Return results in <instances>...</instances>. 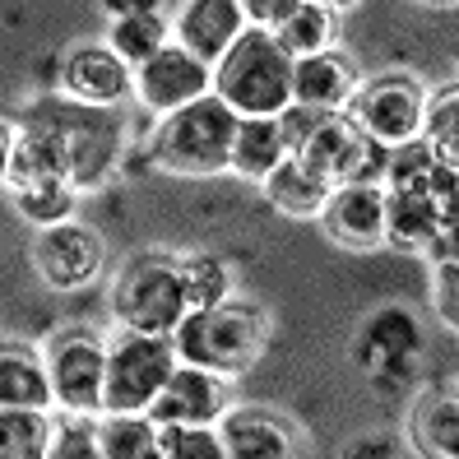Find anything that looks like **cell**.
<instances>
[{
  "mask_svg": "<svg viewBox=\"0 0 459 459\" xmlns=\"http://www.w3.org/2000/svg\"><path fill=\"white\" fill-rule=\"evenodd\" d=\"M437 163H441V158L431 153L422 140L390 149V153H385V177H381L385 195H413V200H427V186H431V172H437Z\"/></svg>",
  "mask_w": 459,
  "mask_h": 459,
  "instance_id": "31",
  "label": "cell"
},
{
  "mask_svg": "<svg viewBox=\"0 0 459 459\" xmlns=\"http://www.w3.org/2000/svg\"><path fill=\"white\" fill-rule=\"evenodd\" d=\"M107 14H112V23H107V47L117 51V56L140 70L144 61H153L158 51H163L172 42V19H168V5H149V0H107L102 5Z\"/></svg>",
  "mask_w": 459,
  "mask_h": 459,
  "instance_id": "19",
  "label": "cell"
},
{
  "mask_svg": "<svg viewBox=\"0 0 459 459\" xmlns=\"http://www.w3.org/2000/svg\"><path fill=\"white\" fill-rule=\"evenodd\" d=\"M56 413L38 409H0V459H47Z\"/></svg>",
  "mask_w": 459,
  "mask_h": 459,
  "instance_id": "28",
  "label": "cell"
},
{
  "mask_svg": "<svg viewBox=\"0 0 459 459\" xmlns=\"http://www.w3.org/2000/svg\"><path fill=\"white\" fill-rule=\"evenodd\" d=\"M102 264H107L102 232L84 219L42 228L33 237V269L51 292H84L89 283H98Z\"/></svg>",
  "mask_w": 459,
  "mask_h": 459,
  "instance_id": "12",
  "label": "cell"
},
{
  "mask_svg": "<svg viewBox=\"0 0 459 459\" xmlns=\"http://www.w3.org/2000/svg\"><path fill=\"white\" fill-rule=\"evenodd\" d=\"M269 339H274L269 307L247 302V297H228L219 307L186 311V320L172 334V348H177V362L237 381L269 353Z\"/></svg>",
  "mask_w": 459,
  "mask_h": 459,
  "instance_id": "2",
  "label": "cell"
},
{
  "mask_svg": "<svg viewBox=\"0 0 459 459\" xmlns=\"http://www.w3.org/2000/svg\"><path fill=\"white\" fill-rule=\"evenodd\" d=\"M112 316L130 334H163L172 339L186 320L181 269L172 251H134L112 274Z\"/></svg>",
  "mask_w": 459,
  "mask_h": 459,
  "instance_id": "5",
  "label": "cell"
},
{
  "mask_svg": "<svg viewBox=\"0 0 459 459\" xmlns=\"http://www.w3.org/2000/svg\"><path fill=\"white\" fill-rule=\"evenodd\" d=\"M51 403L65 418H102V385H107V334L89 325H65L42 343Z\"/></svg>",
  "mask_w": 459,
  "mask_h": 459,
  "instance_id": "8",
  "label": "cell"
},
{
  "mask_svg": "<svg viewBox=\"0 0 459 459\" xmlns=\"http://www.w3.org/2000/svg\"><path fill=\"white\" fill-rule=\"evenodd\" d=\"M260 195L269 200V209H274V213H283V219H292V223H316L320 213H325L334 186H330L325 177H316L302 158L288 153L283 163L260 181Z\"/></svg>",
  "mask_w": 459,
  "mask_h": 459,
  "instance_id": "22",
  "label": "cell"
},
{
  "mask_svg": "<svg viewBox=\"0 0 459 459\" xmlns=\"http://www.w3.org/2000/svg\"><path fill=\"white\" fill-rule=\"evenodd\" d=\"M177 269H181L186 311H204V307H219L228 297H237V274L223 255L191 251V255H177Z\"/></svg>",
  "mask_w": 459,
  "mask_h": 459,
  "instance_id": "26",
  "label": "cell"
},
{
  "mask_svg": "<svg viewBox=\"0 0 459 459\" xmlns=\"http://www.w3.org/2000/svg\"><path fill=\"white\" fill-rule=\"evenodd\" d=\"M209 84H213V70L204 61H195L191 51H181L177 42H168L153 61L134 70V102L153 121H163V117L181 112V107L209 98Z\"/></svg>",
  "mask_w": 459,
  "mask_h": 459,
  "instance_id": "14",
  "label": "cell"
},
{
  "mask_svg": "<svg viewBox=\"0 0 459 459\" xmlns=\"http://www.w3.org/2000/svg\"><path fill=\"white\" fill-rule=\"evenodd\" d=\"M0 409L56 413V403H51V381H47V362H42V343L0 339Z\"/></svg>",
  "mask_w": 459,
  "mask_h": 459,
  "instance_id": "21",
  "label": "cell"
},
{
  "mask_svg": "<svg viewBox=\"0 0 459 459\" xmlns=\"http://www.w3.org/2000/svg\"><path fill=\"white\" fill-rule=\"evenodd\" d=\"M431 311H437V320L455 334L459 330V260H437L431 264Z\"/></svg>",
  "mask_w": 459,
  "mask_h": 459,
  "instance_id": "34",
  "label": "cell"
},
{
  "mask_svg": "<svg viewBox=\"0 0 459 459\" xmlns=\"http://www.w3.org/2000/svg\"><path fill=\"white\" fill-rule=\"evenodd\" d=\"M14 140H19V126H14V121H0V191H5V177H10Z\"/></svg>",
  "mask_w": 459,
  "mask_h": 459,
  "instance_id": "37",
  "label": "cell"
},
{
  "mask_svg": "<svg viewBox=\"0 0 459 459\" xmlns=\"http://www.w3.org/2000/svg\"><path fill=\"white\" fill-rule=\"evenodd\" d=\"M19 126H29L42 134L47 149L56 153V168L70 181L74 195H93L121 172V158L130 144V126L121 112H93V107H74L65 98H38L29 112L19 117Z\"/></svg>",
  "mask_w": 459,
  "mask_h": 459,
  "instance_id": "1",
  "label": "cell"
},
{
  "mask_svg": "<svg viewBox=\"0 0 459 459\" xmlns=\"http://www.w3.org/2000/svg\"><path fill=\"white\" fill-rule=\"evenodd\" d=\"M232 134H237V117L209 93V98H200L191 107H181V112L153 121L149 158L163 172L186 177V181L223 177L228 153H232Z\"/></svg>",
  "mask_w": 459,
  "mask_h": 459,
  "instance_id": "4",
  "label": "cell"
},
{
  "mask_svg": "<svg viewBox=\"0 0 459 459\" xmlns=\"http://www.w3.org/2000/svg\"><path fill=\"white\" fill-rule=\"evenodd\" d=\"M274 121H279V130H283V144H288V153H297V149L307 144V134L316 130V121H320V117H316V112H307V107H297V102H292L288 112H279Z\"/></svg>",
  "mask_w": 459,
  "mask_h": 459,
  "instance_id": "35",
  "label": "cell"
},
{
  "mask_svg": "<svg viewBox=\"0 0 459 459\" xmlns=\"http://www.w3.org/2000/svg\"><path fill=\"white\" fill-rule=\"evenodd\" d=\"M51 93L74 107H93V112H121L134 98V70L102 38L74 42L56 65V89Z\"/></svg>",
  "mask_w": 459,
  "mask_h": 459,
  "instance_id": "11",
  "label": "cell"
},
{
  "mask_svg": "<svg viewBox=\"0 0 459 459\" xmlns=\"http://www.w3.org/2000/svg\"><path fill=\"white\" fill-rule=\"evenodd\" d=\"M269 38L279 42V51H283L288 61L320 56V51H330L334 38H339V10L325 5V0H297L292 14Z\"/></svg>",
  "mask_w": 459,
  "mask_h": 459,
  "instance_id": "23",
  "label": "cell"
},
{
  "mask_svg": "<svg viewBox=\"0 0 459 459\" xmlns=\"http://www.w3.org/2000/svg\"><path fill=\"white\" fill-rule=\"evenodd\" d=\"M427 79L409 74V70H385L371 74L358 84L353 102H348V121H353L371 144L381 149H399L413 144L422 130V112H427Z\"/></svg>",
  "mask_w": 459,
  "mask_h": 459,
  "instance_id": "9",
  "label": "cell"
},
{
  "mask_svg": "<svg viewBox=\"0 0 459 459\" xmlns=\"http://www.w3.org/2000/svg\"><path fill=\"white\" fill-rule=\"evenodd\" d=\"M343 459H394V441L381 437V431H367V437H358L343 450Z\"/></svg>",
  "mask_w": 459,
  "mask_h": 459,
  "instance_id": "36",
  "label": "cell"
},
{
  "mask_svg": "<svg viewBox=\"0 0 459 459\" xmlns=\"http://www.w3.org/2000/svg\"><path fill=\"white\" fill-rule=\"evenodd\" d=\"M177 348L163 334H130L117 330L107 339V385H102V418H144L158 390L177 371Z\"/></svg>",
  "mask_w": 459,
  "mask_h": 459,
  "instance_id": "7",
  "label": "cell"
},
{
  "mask_svg": "<svg viewBox=\"0 0 459 459\" xmlns=\"http://www.w3.org/2000/svg\"><path fill=\"white\" fill-rule=\"evenodd\" d=\"M403 437L418 459H459V394L450 385H422L409 399Z\"/></svg>",
  "mask_w": 459,
  "mask_h": 459,
  "instance_id": "20",
  "label": "cell"
},
{
  "mask_svg": "<svg viewBox=\"0 0 459 459\" xmlns=\"http://www.w3.org/2000/svg\"><path fill=\"white\" fill-rule=\"evenodd\" d=\"M385 153L381 144H371L367 134L348 121V112H334V117H320L316 130L307 134V144L297 149L292 158L325 177L330 186H381L385 177Z\"/></svg>",
  "mask_w": 459,
  "mask_h": 459,
  "instance_id": "10",
  "label": "cell"
},
{
  "mask_svg": "<svg viewBox=\"0 0 459 459\" xmlns=\"http://www.w3.org/2000/svg\"><path fill=\"white\" fill-rule=\"evenodd\" d=\"M107 459H163V431L149 418H98Z\"/></svg>",
  "mask_w": 459,
  "mask_h": 459,
  "instance_id": "30",
  "label": "cell"
},
{
  "mask_svg": "<svg viewBox=\"0 0 459 459\" xmlns=\"http://www.w3.org/2000/svg\"><path fill=\"white\" fill-rule=\"evenodd\" d=\"M316 223L339 251L353 255L385 251V191L381 186H334V195Z\"/></svg>",
  "mask_w": 459,
  "mask_h": 459,
  "instance_id": "16",
  "label": "cell"
},
{
  "mask_svg": "<svg viewBox=\"0 0 459 459\" xmlns=\"http://www.w3.org/2000/svg\"><path fill=\"white\" fill-rule=\"evenodd\" d=\"M47 459H107L102 455V437H98V418H56L51 431V450Z\"/></svg>",
  "mask_w": 459,
  "mask_h": 459,
  "instance_id": "32",
  "label": "cell"
},
{
  "mask_svg": "<svg viewBox=\"0 0 459 459\" xmlns=\"http://www.w3.org/2000/svg\"><path fill=\"white\" fill-rule=\"evenodd\" d=\"M228 409H232V381L181 362L144 418L158 427H219Z\"/></svg>",
  "mask_w": 459,
  "mask_h": 459,
  "instance_id": "15",
  "label": "cell"
},
{
  "mask_svg": "<svg viewBox=\"0 0 459 459\" xmlns=\"http://www.w3.org/2000/svg\"><path fill=\"white\" fill-rule=\"evenodd\" d=\"M283 158H288V144H283L279 121H237L232 153H228V172L232 177L260 186Z\"/></svg>",
  "mask_w": 459,
  "mask_h": 459,
  "instance_id": "25",
  "label": "cell"
},
{
  "mask_svg": "<svg viewBox=\"0 0 459 459\" xmlns=\"http://www.w3.org/2000/svg\"><path fill=\"white\" fill-rule=\"evenodd\" d=\"M168 19H172V42L181 51H191L195 61H204L209 70L228 56L241 33H247V10H241V0H186V5L168 10Z\"/></svg>",
  "mask_w": 459,
  "mask_h": 459,
  "instance_id": "17",
  "label": "cell"
},
{
  "mask_svg": "<svg viewBox=\"0 0 459 459\" xmlns=\"http://www.w3.org/2000/svg\"><path fill=\"white\" fill-rule=\"evenodd\" d=\"M358 84H362V65L339 47L320 51V56H307V61H292V102L316 117L348 112Z\"/></svg>",
  "mask_w": 459,
  "mask_h": 459,
  "instance_id": "18",
  "label": "cell"
},
{
  "mask_svg": "<svg viewBox=\"0 0 459 459\" xmlns=\"http://www.w3.org/2000/svg\"><path fill=\"white\" fill-rule=\"evenodd\" d=\"M418 140L441 158V163H459V89H431L427 93V112H422V130Z\"/></svg>",
  "mask_w": 459,
  "mask_h": 459,
  "instance_id": "29",
  "label": "cell"
},
{
  "mask_svg": "<svg viewBox=\"0 0 459 459\" xmlns=\"http://www.w3.org/2000/svg\"><path fill=\"white\" fill-rule=\"evenodd\" d=\"M5 195H10L14 213H19V219L29 223L33 232L79 219V213H74V209H79V195L70 191L65 181H33V186H14V191H5Z\"/></svg>",
  "mask_w": 459,
  "mask_h": 459,
  "instance_id": "27",
  "label": "cell"
},
{
  "mask_svg": "<svg viewBox=\"0 0 459 459\" xmlns=\"http://www.w3.org/2000/svg\"><path fill=\"white\" fill-rule=\"evenodd\" d=\"M163 431V459H228L219 427H158Z\"/></svg>",
  "mask_w": 459,
  "mask_h": 459,
  "instance_id": "33",
  "label": "cell"
},
{
  "mask_svg": "<svg viewBox=\"0 0 459 459\" xmlns=\"http://www.w3.org/2000/svg\"><path fill=\"white\" fill-rule=\"evenodd\" d=\"M219 441L228 459H307L302 422L269 403H232L219 418Z\"/></svg>",
  "mask_w": 459,
  "mask_h": 459,
  "instance_id": "13",
  "label": "cell"
},
{
  "mask_svg": "<svg viewBox=\"0 0 459 459\" xmlns=\"http://www.w3.org/2000/svg\"><path fill=\"white\" fill-rule=\"evenodd\" d=\"M385 191V186H381ZM441 232H455L450 223H441V213L427 200L413 195H385V251L399 255H422Z\"/></svg>",
  "mask_w": 459,
  "mask_h": 459,
  "instance_id": "24",
  "label": "cell"
},
{
  "mask_svg": "<svg viewBox=\"0 0 459 459\" xmlns=\"http://www.w3.org/2000/svg\"><path fill=\"white\" fill-rule=\"evenodd\" d=\"M209 93L219 98L237 121H274L292 107V61L279 51V42L247 29L232 51L213 65Z\"/></svg>",
  "mask_w": 459,
  "mask_h": 459,
  "instance_id": "3",
  "label": "cell"
},
{
  "mask_svg": "<svg viewBox=\"0 0 459 459\" xmlns=\"http://www.w3.org/2000/svg\"><path fill=\"white\" fill-rule=\"evenodd\" d=\"M427 353V330L409 307H376L353 334V367L371 381L376 394H409L418 381V362Z\"/></svg>",
  "mask_w": 459,
  "mask_h": 459,
  "instance_id": "6",
  "label": "cell"
}]
</instances>
